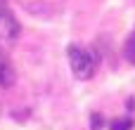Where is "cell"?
Returning a JSON list of instances; mask_svg holds the SVG:
<instances>
[{
  "label": "cell",
  "mask_w": 135,
  "mask_h": 130,
  "mask_svg": "<svg viewBox=\"0 0 135 130\" xmlns=\"http://www.w3.org/2000/svg\"><path fill=\"white\" fill-rule=\"evenodd\" d=\"M14 81H17V71L9 64V59L5 57V52L0 50V88H9V85H14Z\"/></svg>",
  "instance_id": "obj_3"
},
{
  "label": "cell",
  "mask_w": 135,
  "mask_h": 130,
  "mask_svg": "<svg viewBox=\"0 0 135 130\" xmlns=\"http://www.w3.org/2000/svg\"><path fill=\"white\" fill-rule=\"evenodd\" d=\"M69 62H71V71L76 73V78H81V81L93 78L97 62H95V54H93L88 47L69 45Z\"/></svg>",
  "instance_id": "obj_1"
},
{
  "label": "cell",
  "mask_w": 135,
  "mask_h": 130,
  "mask_svg": "<svg viewBox=\"0 0 135 130\" xmlns=\"http://www.w3.org/2000/svg\"><path fill=\"white\" fill-rule=\"evenodd\" d=\"M131 128H133V121H131L128 116L114 118V121H112V130H131Z\"/></svg>",
  "instance_id": "obj_5"
},
{
  "label": "cell",
  "mask_w": 135,
  "mask_h": 130,
  "mask_svg": "<svg viewBox=\"0 0 135 130\" xmlns=\"http://www.w3.org/2000/svg\"><path fill=\"white\" fill-rule=\"evenodd\" d=\"M19 33H21V26L17 17L9 12V7L0 2V45H14Z\"/></svg>",
  "instance_id": "obj_2"
},
{
  "label": "cell",
  "mask_w": 135,
  "mask_h": 130,
  "mask_svg": "<svg viewBox=\"0 0 135 130\" xmlns=\"http://www.w3.org/2000/svg\"><path fill=\"white\" fill-rule=\"evenodd\" d=\"M123 54H126V59L135 66V33H131L128 40L123 43Z\"/></svg>",
  "instance_id": "obj_4"
}]
</instances>
